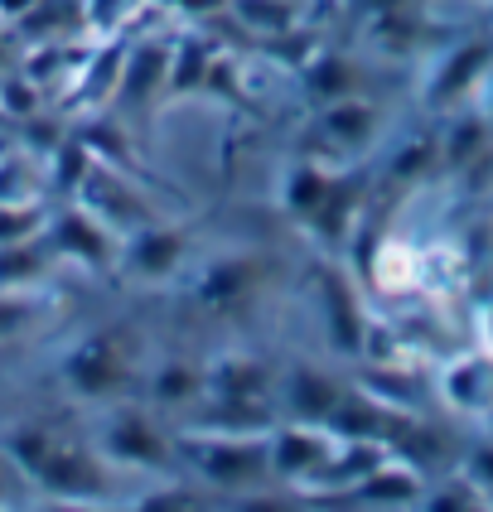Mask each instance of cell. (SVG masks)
I'll return each mask as SVG.
<instances>
[{
  "instance_id": "cell-8",
  "label": "cell",
  "mask_w": 493,
  "mask_h": 512,
  "mask_svg": "<svg viewBox=\"0 0 493 512\" xmlns=\"http://www.w3.org/2000/svg\"><path fill=\"white\" fill-rule=\"evenodd\" d=\"M203 469L218 484H247V479L271 474V445H247V440L242 445H218V450L203 455Z\"/></svg>"
},
{
  "instance_id": "cell-7",
  "label": "cell",
  "mask_w": 493,
  "mask_h": 512,
  "mask_svg": "<svg viewBox=\"0 0 493 512\" xmlns=\"http://www.w3.org/2000/svg\"><path fill=\"white\" fill-rule=\"evenodd\" d=\"M363 73H358V63L339 49H324L305 63V92L315 97L319 107L324 102H339V97H353V92H363Z\"/></svg>"
},
{
  "instance_id": "cell-25",
  "label": "cell",
  "mask_w": 493,
  "mask_h": 512,
  "mask_svg": "<svg viewBox=\"0 0 493 512\" xmlns=\"http://www.w3.org/2000/svg\"><path fill=\"white\" fill-rule=\"evenodd\" d=\"M489 435H493V411H489Z\"/></svg>"
},
{
  "instance_id": "cell-18",
  "label": "cell",
  "mask_w": 493,
  "mask_h": 512,
  "mask_svg": "<svg viewBox=\"0 0 493 512\" xmlns=\"http://www.w3.org/2000/svg\"><path fill=\"white\" fill-rule=\"evenodd\" d=\"M155 392H160V401H184L199 392V372L194 368H165L160 372V382H155Z\"/></svg>"
},
{
  "instance_id": "cell-13",
  "label": "cell",
  "mask_w": 493,
  "mask_h": 512,
  "mask_svg": "<svg viewBox=\"0 0 493 512\" xmlns=\"http://www.w3.org/2000/svg\"><path fill=\"white\" fill-rule=\"evenodd\" d=\"M290 387H295V392H290L295 411H300V416H315V421H324V416L339 406V397H344V387L329 382V377H319V372H300Z\"/></svg>"
},
{
  "instance_id": "cell-15",
  "label": "cell",
  "mask_w": 493,
  "mask_h": 512,
  "mask_svg": "<svg viewBox=\"0 0 493 512\" xmlns=\"http://www.w3.org/2000/svg\"><path fill=\"white\" fill-rule=\"evenodd\" d=\"M324 295H329V324H334V339L344 343V348H358L363 339V319H358V300L348 295V285L339 276H329L324 285Z\"/></svg>"
},
{
  "instance_id": "cell-22",
  "label": "cell",
  "mask_w": 493,
  "mask_h": 512,
  "mask_svg": "<svg viewBox=\"0 0 493 512\" xmlns=\"http://www.w3.org/2000/svg\"><path fill=\"white\" fill-rule=\"evenodd\" d=\"M15 324H25V305L20 300H0V334L15 329Z\"/></svg>"
},
{
  "instance_id": "cell-14",
  "label": "cell",
  "mask_w": 493,
  "mask_h": 512,
  "mask_svg": "<svg viewBox=\"0 0 493 512\" xmlns=\"http://www.w3.org/2000/svg\"><path fill=\"white\" fill-rule=\"evenodd\" d=\"M39 107H44V87L34 83L29 73H5V78H0V116L34 121Z\"/></svg>"
},
{
  "instance_id": "cell-1",
  "label": "cell",
  "mask_w": 493,
  "mask_h": 512,
  "mask_svg": "<svg viewBox=\"0 0 493 512\" xmlns=\"http://www.w3.org/2000/svg\"><path fill=\"white\" fill-rule=\"evenodd\" d=\"M493 83V29H469V34H455L450 44H440L431 54V68H426V83H421V112L445 116L460 112V107H474L484 102V92Z\"/></svg>"
},
{
  "instance_id": "cell-12",
  "label": "cell",
  "mask_w": 493,
  "mask_h": 512,
  "mask_svg": "<svg viewBox=\"0 0 493 512\" xmlns=\"http://www.w3.org/2000/svg\"><path fill=\"white\" fill-rule=\"evenodd\" d=\"M179 252H184V237L170 228H150L136 237V252H131V261H136V271L141 276H165L174 261H179Z\"/></svg>"
},
{
  "instance_id": "cell-26",
  "label": "cell",
  "mask_w": 493,
  "mask_h": 512,
  "mask_svg": "<svg viewBox=\"0 0 493 512\" xmlns=\"http://www.w3.org/2000/svg\"><path fill=\"white\" fill-rule=\"evenodd\" d=\"M484 97H493V83H489V92H484Z\"/></svg>"
},
{
  "instance_id": "cell-2",
  "label": "cell",
  "mask_w": 493,
  "mask_h": 512,
  "mask_svg": "<svg viewBox=\"0 0 493 512\" xmlns=\"http://www.w3.org/2000/svg\"><path fill=\"white\" fill-rule=\"evenodd\" d=\"M440 397L464 416H484L493 411V353L489 348H469L460 358H450L440 368Z\"/></svg>"
},
{
  "instance_id": "cell-16",
  "label": "cell",
  "mask_w": 493,
  "mask_h": 512,
  "mask_svg": "<svg viewBox=\"0 0 493 512\" xmlns=\"http://www.w3.org/2000/svg\"><path fill=\"white\" fill-rule=\"evenodd\" d=\"M319 455H324V445H319L315 435H305V430H286V435L271 445V469H281V474H300V469L319 464Z\"/></svg>"
},
{
  "instance_id": "cell-20",
  "label": "cell",
  "mask_w": 493,
  "mask_h": 512,
  "mask_svg": "<svg viewBox=\"0 0 493 512\" xmlns=\"http://www.w3.org/2000/svg\"><path fill=\"white\" fill-rule=\"evenodd\" d=\"M44 0H0V25H10V29H20L39 10Z\"/></svg>"
},
{
  "instance_id": "cell-10",
  "label": "cell",
  "mask_w": 493,
  "mask_h": 512,
  "mask_svg": "<svg viewBox=\"0 0 493 512\" xmlns=\"http://www.w3.org/2000/svg\"><path fill=\"white\" fill-rule=\"evenodd\" d=\"M54 242L63 247V252L92 261V266H102V261L112 256V237H107V228H102V223H92L87 213H73V208L54 223Z\"/></svg>"
},
{
  "instance_id": "cell-5",
  "label": "cell",
  "mask_w": 493,
  "mask_h": 512,
  "mask_svg": "<svg viewBox=\"0 0 493 512\" xmlns=\"http://www.w3.org/2000/svg\"><path fill=\"white\" fill-rule=\"evenodd\" d=\"M68 377L83 387L87 397H107L121 387V377H126V353H121V343L112 334H97V339H87L83 348H73V358H68Z\"/></svg>"
},
{
  "instance_id": "cell-3",
  "label": "cell",
  "mask_w": 493,
  "mask_h": 512,
  "mask_svg": "<svg viewBox=\"0 0 493 512\" xmlns=\"http://www.w3.org/2000/svg\"><path fill=\"white\" fill-rule=\"evenodd\" d=\"M319 131L339 145L344 155H363L382 136V107H377L373 97H363V92L339 97V102H324L319 107Z\"/></svg>"
},
{
  "instance_id": "cell-6",
  "label": "cell",
  "mask_w": 493,
  "mask_h": 512,
  "mask_svg": "<svg viewBox=\"0 0 493 512\" xmlns=\"http://www.w3.org/2000/svg\"><path fill=\"white\" fill-rule=\"evenodd\" d=\"M228 15L257 39H286L305 25L310 5L305 0H232Z\"/></svg>"
},
{
  "instance_id": "cell-4",
  "label": "cell",
  "mask_w": 493,
  "mask_h": 512,
  "mask_svg": "<svg viewBox=\"0 0 493 512\" xmlns=\"http://www.w3.org/2000/svg\"><path fill=\"white\" fill-rule=\"evenodd\" d=\"M29 474L49 488V493H63V498H97V493H107V474H102L87 455L63 450V445H54Z\"/></svg>"
},
{
  "instance_id": "cell-24",
  "label": "cell",
  "mask_w": 493,
  "mask_h": 512,
  "mask_svg": "<svg viewBox=\"0 0 493 512\" xmlns=\"http://www.w3.org/2000/svg\"><path fill=\"white\" fill-rule=\"evenodd\" d=\"M484 116H489V141H493V97H484Z\"/></svg>"
},
{
  "instance_id": "cell-9",
  "label": "cell",
  "mask_w": 493,
  "mask_h": 512,
  "mask_svg": "<svg viewBox=\"0 0 493 512\" xmlns=\"http://www.w3.org/2000/svg\"><path fill=\"white\" fill-rule=\"evenodd\" d=\"M107 450H112L116 459H126V464H160V459H165V440H160L155 426L141 421V416H121V421H112V430H107Z\"/></svg>"
},
{
  "instance_id": "cell-21",
  "label": "cell",
  "mask_w": 493,
  "mask_h": 512,
  "mask_svg": "<svg viewBox=\"0 0 493 512\" xmlns=\"http://www.w3.org/2000/svg\"><path fill=\"white\" fill-rule=\"evenodd\" d=\"M131 512H189V508H184V493H155V498H145L141 508Z\"/></svg>"
},
{
  "instance_id": "cell-17",
  "label": "cell",
  "mask_w": 493,
  "mask_h": 512,
  "mask_svg": "<svg viewBox=\"0 0 493 512\" xmlns=\"http://www.w3.org/2000/svg\"><path fill=\"white\" fill-rule=\"evenodd\" d=\"M460 469H464V479L479 488L484 498L493 503V435H484V440H474L469 450H464L460 459Z\"/></svg>"
},
{
  "instance_id": "cell-19",
  "label": "cell",
  "mask_w": 493,
  "mask_h": 512,
  "mask_svg": "<svg viewBox=\"0 0 493 512\" xmlns=\"http://www.w3.org/2000/svg\"><path fill=\"white\" fill-rule=\"evenodd\" d=\"M0 276H5V281L39 276V252H34V247H10V252H0Z\"/></svg>"
},
{
  "instance_id": "cell-23",
  "label": "cell",
  "mask_w": 493,
  "mask_h": 512,
  "mask_svg": "<svg viewBox=\"0 0 493 512\" xmlns=\"http://www.w3.org/2000/svg\"><path fill=\"white\" fill-rule=\"evenodd\" d=\"M242 512H295L290 503H247Z\"/></svg>"
},
{
  "instance_id": "cell-11",
  "label": "cell",
  "mask_w": 493,
  "mask_h": 512,
  "mask_svg": "<svg viewBox=\"0 0 493 512\" xmlns=\"http://www.w3.org/2000/svg\"><path fill=\"white\" fill-rule=\"evenodd\" d=\"M329 189H334V174H324L319 165H295L286 179V208L300 218H315L329 199Z\"/></svg>"
}]
</instances>
